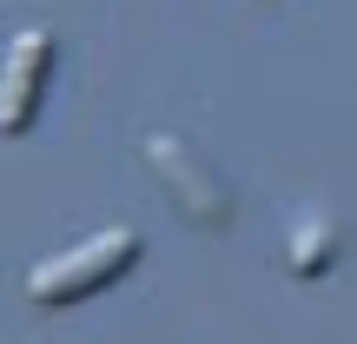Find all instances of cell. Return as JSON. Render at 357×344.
<instances>
[{
    "label": "cell",
    "instance_id": "cell-1",
    "mask_svg": "<svg viewBox=\"0 0 357 344\" xmlns=\"http://www.w3.org/2000/svg\"><path fill=\"white\" fill-rule=\"evenodd\" d=\"M139 252H146V239L132 225H106V232H93V239H79L73 252L40 258V265L26 271V298L47 305V311L79 305V298H100L106 285H119L132 265H139Z\"/></svg>",
    "mask_w": 357,
    "mask_h": 344
},
{
    "label": "cell",
    "instance_id": "cell-2",
    "mask_svg": "<svg viewBox=\"0 0 357 344\" xmlns=\"http://www.w3.org/2000/svg\"><path fill=\"white\" fill-rule=\"evenodd\" d=\"M139 153H146V166H153V179L166 186V199L192 218V225H205V232L231 225V192L218 186V172L199 159L192 140H178V133H146Z\"/></svg>",
    "mask_w": 357,
    "mask_h": 344
},
{
    "label": "cell",
    "instance_id": "cell-3",
    "mask_svg": "<svg viewBox=\"0 0 357 344\" xmlns=\"http://www.w3.org/2000/svg\"><path fill=\"white\" fill-rule=\"evenodd\" d=\"M53 60H60V47H53L47 27H26V33H13L7 60H0V140H20V133H33L40 100H47V80H53Z\"/></svg>",
    "mask_w": 357,
    "mask_h": 344
},
{
    "label": "cell",
    "instance_id": "cell-4",
    "mask_svg": "<svg viewBox=\"0 0 357 344\" xmlns=\"http://www.w3.org/2000/svg\"><path fill=\"white\" fill-rule=\"evenodd\" d=\"M331 258H337V225H331V218H305V225L291 232V245H284L291 278H324Z\"/></svg>",
    "mask_w": 357,
    "mask_h": 344
}]
</instances>
